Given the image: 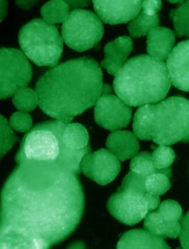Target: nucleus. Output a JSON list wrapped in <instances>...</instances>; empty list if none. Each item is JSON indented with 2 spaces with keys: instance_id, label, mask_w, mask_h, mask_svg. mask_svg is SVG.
Here are the masks:
<instances>
[{
  "instance_id": "1",
  "label": "nucleus",
  "mask_w": 189,
  "mask_h": 249,
  "mask_svg": "<svg viewBox=\"0 0 189 249\" xmlns=\"http://www.w3.org/2000/svg\"><path fill=\"white\" fill-rule=\"evenodd\" d=\"M0 195V249H47L76 231L85 196L79 175L56 164L18 162Z\"/></svg>"
},
{
  "instance_id": "2",
  "label": "nucleus",
  "mask_w": 189,
  "mask_h": 249,
  "mask_svg": "<svg viewBox=\"0 0 189 249\" xmlns=\"http://www.w3.org/2000/svg\"><path fill=\"white\" fill-rule=\"evenodd\" d=\"M102 76L98 63L89 57L62 63L36 84L38 105L50 117L69 123L95 105L103 91Z\"/></svg>"
},
{
  "instance_id": "3",
  "label": "nucleus",
  "mask_w": 189,
  "mask_h": 249,
  "mask_svg": "<svg viewBox=\"0 0 189 249\" xmlns=\"http://www.w3.org/2000/svg\"><path fill=\"white\" fill-rule=\"evenodd\" d=\"M89 139L88 131L81 124L46 121L26 134L16 161L56 164L79 175L83 157L91 153Z\"/></svg>"
},
{
  "instance_id": "4",
  "label": "nucleus",
  "mask_w": 189,
  "mask_h": 249,
  "mask_svg": "<svg viewBox=\"0 0 189 249\" xmlns=\"http://www.w3.org/2000/svg\"><path fill=\"white\" fill-rule=\"evenodd\" d=\"M170 86L164 62L145 54L129 60L113 80L115 92L130 107L157 103L167 96Z\"/></svg>"
},
{
  "instance_id": "5",
  "label": "nucleus",
  "mask_w": 189,
  "mask_h": 249,
  "mask_svg": "<svg viewBox=\"0 0 189 249\" xmlns=\"http://www.w3.org/2000/svg\"><path fill=\"white\" fill-rule=\"evenodd\" d=\"M134 132L139 139L163 146L189 142V102L171 97L155 105L141 107L134 116Z\"/></svg>"
},
{
  "instance_id": "6",
  "label": "nucleus",
  "mask_w": 189,
  "mask_h": 249,
  "mask_svg": "<svg viewBox=\"0 0 189 249\" xmlns=\"http://www.w3.org/2000/svg\"><path fill=\"white\" fill-rule=\"evenodd\" d=\"M146 177L130 172L123 179L121 187L108 200V211L120 222L135 225L160 205V196L146 192Z\"/></svg>"
},
{
  "instance_id": "7",
  "label": "nucleus",
  "mask_w": 189,
  "mask_h": 249,
  "mask_svg": "<svg viewBox=\"0 0 189 249\" xmlns=\"http://www.w3.org/2000/svg\"><path fill=\"white\" fill-rule=\"evenodd\" d=\"M19 44L24 54L38 66L55 67L63 53V39L57 27L34 19L20 29Z\"/></svg>"
},
{
  "instance_id": "8",
  "label": "nucleus",
  "mask_w": 189,
  "mask_h": 249,
  "mask_svg": "<svg viewBox=\"0 0 189 249\" xmlns=\"http://www.w3.org/2000/svg\"><path fill=\"white\" fill-rule=\"evenodd\" d=\"M63 41L79 53L96 46L104 35L101 19L93 12L82 9L72 11L61 27Z\"/></svg>"
},
{
  "instance_id": "9",
  "label": "nucleus",
  "mask_w": 189,
  "mask_h": 249,
  "mask_svg": "<svg viewBox=\"0 0 189 249\" xmlns=\"http://www.w3.org/2000/svg\"><path fill=\"white\" fill-rule=\"evenodd\" d=\"M32 67L24 53L12 48L0 49V100L10 98L32 79Z\"/></svg>"
},
{
  "instance_id": "10",
  "label": "nucleus",
  "mask_w": 189,
  "mask_h": 249,
  "mask_svg": "<svg viewBox=\"0 0 189 249\" xmlns=\"http://www.w3.org/2000/svg\"><path fill=\"white\" fill-rule=\"evenodd\" d=\"M108 91H111V88L105 85L103 94L95 103L94 120L98 125L109 131L128 126L132 117V109L118 97Z\"/></svg>"
},
{
  "instance_id": "11",
  "label": "nucleus",
  "mask_w": 189,
  "mask_h": 249,
  "mask_svg": "<svg viewBox=\"0 0 189 249\" xmlns=\"http://www.w3.org/2000/svg\"><path fill=\"white\" fill-rule=\"evenodd\" d=\"M80 169L89 178L99 185L105 186L117 178L121 165L113 153L105 149H100L83 157Z\"/></svg>"
},
{
  "instance_id": "12",
  "label": "nucleus",
  "mask_w": 189,
  "mask_h": 249,
  "mask_svg": "<svg viewBox=\"0 0 189 249\" xmlns=\"http://www.w3.org/2000/svg\"><path fill=\"white\" fill-rule=\"evenodd\" d=\"M100 18L111 25L133 20L142 10V1H93Z\"/></svg>"
},
{
  "instance_id": "13",
  "label": "nucleus",
  "mask_w": 189,
  "mask_h": 249,
  "mask_svg": "<svg viewBox=\"0 0 189 249\" xmlns=\"http://www.w3.org/2000/svg\"><path fill=\"white\" fill-rule=\"evenodd\" d=\"M189 41L178 44L167 57V73L170 81L175 87L189 91Z\"/></svg>"
},
{
  "instance_id": "14",
  "label": "nucleus",
  "mask_w": 189,
  "mask_h": 249,
  "mask_svg": "<svg viewBox=\"0 0 189 249\" xmlns=\"http://www.w3.org/2000/svg\"><path fill=\"white\" fill-rule=\"evenodd\" d=\"M132 50V41L124 36L107 44L101 66L108 73L117 76Z\"/></svg>"
},
{
  "instance_id": "15",
  "label": "nucleus",
  "mask_w": 189,
  "mask_h": 249,
  "mask_svg": "<svg viewBox=\"0 0 189 249\" xmlns=\"http://www.w3.org/2000/svg\"><path fill=\"white\" fill-rule=\"evenodd\" d=\"M176 42L173 31L166 27H157L148 34L147 52L151 58L164 62Z\"/></svg>"
},
{
  "instance_id": "16",
  "label": "nucleus",
  "mask_w": 189,
  "mask_h": 249,
  "mask_svg": "<svg viewBox=\"0 0 189 249\" xmlns=\"http://www.w3.org/2000/svg\"><path fill=\"white\" fill-rule=\"evenodd\" d=\"M107 147L120 161L132 158L136 155L140 148L139 142L131 131H117L108 136Z\"/></svg>"
},
{
  "instance_id": "17",
  "label": "nucleus",
  "mask_w": 189,
  "mask_h": 249,
  "mask_svg": "<svg viewBox=\"0 0 189 249\" xmlns=\"http://www.w3.org/2000/svg\"><path fill=\"white\" fill-rule=\"evenodd\" d=\"M118 249H170L164 238L143 230H132L123 234L117 243Z\"/></svg>"
},
{
  "instance_id": "18",
  "label": "nucleus",
  "mask_w": 189,
  "mask_h": 249,
  "mask_svg": "<svg viewBox=\"0 0 189 249\" xmlns=\"http://www.w3.org/2000/svg\"><path fill=\"white\" fill-rule=\"evenodd\" d=\"M144 226L151 233L164 239H176L179 236L182 228L179 221H165L157 212H149L145 217Z\"/></svg>"
},
{
  "instance_id": "19",
  "label": "nucleus",
  "mask_w": 189,
  "mask_h": 249,
  "mask_svg": "<svg viewBox=\"0 0 189 249\" xmlns=\"http://www.w3.org/2000/svg\"><path fill=\"white\" fill-rule=\"evenodd\" d=\"M171 176L172 169L170 167L148 175L145 180L146 192L154 195H164L171 187L170 181Z\"/></svg>"
},
{
  "instance_id": "20",
  "label": "nucleus",
  "mask_w": 189,
  "mask_h": 249,
  "mask_svg": "<svg viewBox=\"0 0 189 249\" xmlns=\"http://www.w3.org/2000/svg\"><path fill=\"white\" fill-rule=\"evenodd\" d=\"M69 5L64 1H50L41 8V15L48 24L64 23L69 16Z\"/></svg>"
},
{
  "instance_id": "21",
  "label": "nucleus",
  "mask_w": 189,
  "mask_h": 249,
  "mask_svg": "<svg viewBox=\"0 0 189 249\" xmlns=\"http://www.w3.org/2000/svg\"><path fill=\"white\" fill-rule=\"evenodd\" d=\"M159 15L149 16L145 12L139 14L128 26L130 36L133 38H139L148 35L152 29L155 28L160 24Z\"/></svg>"
},
{
  "instance_id": "22",
  "label": "nucleus",
  "mask_w": 189,
  "mask_h": 249,
  "mask_svg": "<svg viewBox=\"0 0 189 249\" xmlns=\"http://www.w3.org/2000/svg\"><path fill=\"white\" fill-rule=\"evenodd\" d=\"M12 102L15 107L20 111H33L38 105L37 93L27 86L20 88L14 94Z\"/></svg>"
},
{
  "instance_id": "23",
  "label": "nucleus",
  "mask_w": 189,
  "mask_h": 249,
  "mask_svg": "<svg viewBox=\"0 0 189 249\" xmlns=\"http://www.w3.org/2000/svg\"><path fill=\"white\" fill-rule=\"evenodd\" d=\"M18 138L9 125V122L0 115V161L17 142Z\"/></svg>"
},
{
  "instance_id": "24",
  "label": "nucleus",
  "mask_w": 189,
  "mask_h": 249,
  "mask_svg": "<svg viewBox=\"0 0 189 249\" xmlns=\"http://www.w3.org/2000/svg\"><path fill=\"white\" fill-rule=\"evenodd\" d=\"M189 1L178 9H172L170 16L173 21L174 27L179 37L189 36Z\"/></svg>"
},
{
  "instance_id": "25",
  "label": "nucleus",
  "mask_w": 189,
  "mask_h": 249,
  "mask_svg": "<svg viewBox=\"0 0 189 249\" xmlns=\"http://www.w3.org/2000/svg\"><path fill=\"white\" fill-rule=\"evenodd\" d=\"M130 169L131 172L144 176H148L160 171L154 168L151 154L147 152H142L132 157L130 162Z\"/></svg>"
},
{
  "instance_id": "26",
  "label": "nucleus",
  "mask_w": 189,
  "mask_h": 249,
  "mask_svg": "<svg viewBox=\"0 0 189 249\" xmlns=\"http://www.w3.org/2000/svg\"><path fill=\"white\" fill-rule=\"evenodd\" d=\"M151 158L156 170H163L172 165L176 153L170 146L161 145L153 152Z\"/></svg>"
},
{
  "instance_id": "27",
  "label": "nucleus",
  "mask_w": 189,
  "mask_h": 249,
  "mask_svg": "<svg viewBox=\"0 0 189 249\" xmlns=\"http://www.w3.org/2000/svg\"><path fill=\"white\" fill-rule=\"evenodd\" d=\"M157 208V213L165 221L179 222L183 218V209L176 201H164Z\"/></svg>"
},
{
  "instance_id": "28",
  "label": "nucleus",
  "mask_w": 189,
  "mask_h": 249,
  "mask_svg": "<svg viewBox=\"0 0 189 249\" xmlns=\"http://www.w3.org/2000/svg\"><path fill=\"white\" fill-rule=\"evenodd\" d=\"M11 128L19 132H27L31 130L33 124L32 117L27 112H16L9 120Z\"/></svg>"
},
{
  "instance_id": "29",
  "label": "nucleus",
  "mask_w": 189,
  "mask_h": 249,
  "mask_svg": "<svg viewBox=\"0 0 189 249\" xmlns=\"http://www.w3.org/2000/svg\"><path fill=\"white\" fill-rule=\"evenodd\" d=\"M142 8L143 9L142 12L149 16H154L157 15V12H160L162 8V2L160 0H151V1H142Z\"/></svg>"
},
{
  "instance_id": "30",
  "label": "nucleus",
  "mask_w": 189,
  "mask_h": 249,
  "mask_svg": "<svg viewBox=\"0 0 189 249\" xmlns=\"http://www.w3.org/2000/svg\"><path fill=\"white\" fill-rule=\"evenodd\" d=\"M181 243L184 249L189 248V213L186 214L183 221V225H181Z\"/></svg>"
},
{
  "instance_id": "31",
  "label": "nucleus",
  "mask_w": 189,
  "mask_h": 249,
  "mask_svg": "<svg viewBox=\"0 0 189 249\" xmlns=\"http://www.w3.org/2000/svg\"><path fill=\"white\" fill-rule=\"evenodd\" d=\"M8 6H9V4L7 1H5V0L0 1V23L3 20L6 16Z\"/></svg>"
}]
</instances>
